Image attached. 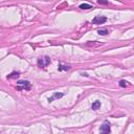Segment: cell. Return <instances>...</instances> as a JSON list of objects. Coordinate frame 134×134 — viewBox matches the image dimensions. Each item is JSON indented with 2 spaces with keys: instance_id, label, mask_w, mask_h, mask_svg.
Masks as SVG:
<instances>
[{
  "instance_id": "6da1fadb",
  "label": "cell",
  "mask_w": 134,
  "mask_h": 134,
  "mask_svg": "<svg viewBox=\"0 0 134 134\" xmlns=\"http://www.w3.org/2000/svg\"><path fill=\"white\" fill-rule=\"evenodd\" d=\"M31 88V84L28 81L25 80H21L17 82V90L21 91V90H30Z\"/></svg>"
},
{
  "instance_id": "7a4b0ae2",
  "label": "cell",
  "mask_w": 134,
  "mask_h": 134,
  "mask_svg": "<svg viewBox=\"0 0 134 134\" xmlns=\"http://www.w3.org/2000/svg\"><path fill=\"white\" fill-rule=\"evenodd\" d=\"M110 132H111L110 124L108 120H105L99 128V134H110Z\"/></svg>"
},
{
  "instance_id": "3957f363",
  "label": "cell",
  "mask_w": 134,
  "mask_h": 134,
  "mask_svg": "<svg viewBox=\"0 0 134 134\" xmlns=\"http://www.w3.org/2000/svg\"><path fill=\"white\" fill-rule=\"evenodd\" d=\"M49 63H50V58L47 57V55L44 57V58H40L38 60V66L39 67H42V68L46 67L47 65H49Z\"/></svg>"
},
{
  "instance_id": "277c9868",
  "label": "cell",
  "mask_w": 134,
  "mask_h": 134,
  "mask_svg": "<svg viewBox=\"0 0 134 134\" xmlns=\"http://www.w3.org/2000/svg\"><path fill=\"white\" fill-rule=\"evenodd\" d=\"M106 21H107L106 17H104V16H96V17L93 18L92 23L93 24H104Z\"/></svg>"
},
{
  "instance_id": "5b68a950",
  "label": "cell",
  "mask_w": 134,
  "mask_h": 134,
  "mask_svg": "<svg viewBox=\"0 0 134 134\" xmlns=\"http://www.w3.org/2000/svg\"><path fill=\"white\" fill-rule=\"evenodd\" d=\"M63 93H61V92H55V93H53L49 98H48V102L50 103V102H53L54 99H58V98H61V97H63Z\"/></svg>"
},
{
  "instance_id": "8992f818",
  "label": "cell",
  "mask_w": 134,
  "mask_h": 134,
  "mask_svg": "<svg viewBox=\"0 0 134 134\" xmlns=\"http://www.w3.org/2000/svg\"><path fill=\"white\" fill-rule=\"evenodd\" d=\"M69 69H70V65H65V64L60 63L59 66H58V70L59 71H67Z\"/></svg>"
},
{
  "instance_id": "52a82bcc",
  "label": "cell",
  "mask_w": 134,
  "mask_h": 134,
  "mask_svg": "<svg viewBox=\"0 0 134 134\" xmlns=\"http://www.w3.org/2000/svg\"><path fill=\"white\" fill-rule=\"evenodd\" d=\"M99 107H100V102H99V100H95V102L92 104L91 109H92V110H97V109H99Z\"/></svg>"
},
{
  "instance_id": "ba28073f",
  "label": "cell",
  "mask_w": 134,
  "mask_h": 134,
  "mask_svg": "<svg viewBox=\"0 0 134 134\" xmlns=\"http://www.w3.org/2000/svg\"><path fill=\"white\" fill-rule=\"evenodd\" d=\"M80 8H82V9H90V8H92V5L89 4V3H82L80 5Z\"/></svg>"
},
{
  "instance_id": "9c48e42d",
  "label": "cell",
  "mask_w": 134,
  "mask_h": 134,
  "mask_svg": "<svg viewBox=\"0 0 134 134\" xmlns=\"http://www.w3.org/2000/svg\"><path fill=\"white\" fill-rule=\"evenodd\" d=\"M19 76V72H12L9 75H7V79H16Z\"/></svg>"
},
{
  "instance_id": "30bf717a",
  "label": "cell",
  "mask_w": 134,
  "mask_h": 134,
  "mask_svg": "<svg viewBox=\"0 0 134 134\" xmlns=\"http://www.w3.org/2000/svg\"><path fill=\"white\" fill-rule=\"evenodd\" d=\"M119 86L122 87V88H125L126 86H128V82H126L125 80H121V81H119Z\"/></svg>"
},
{
  "instance_id": "8fae6325",
  "label": "cell",
  "mask_w": 134,
  "mask_h": 134,
  "mask_svg": "<svg viewBox=\"0 0 134 134\" xmlns=\"http://www.w3.org/2000/svg\"><path fill=\"white\" fill-rule=\"evenodd\" d=\"M97 32H98L99 35H103V36H104V35H107V34H108V30H107V29H99Z\"/></svg>"
},
{
  "instance_id": "7c38bea8",
  "label": "cell",
  "mask_w": 134,
  "mask_h": 134,
  "mask_svg": "<svg viewBox=\"0 0 134 134\" xmlns=\"http://www.w3.org/2000/svg\"><path fill=\"white\" fill-rule=\"evenodd\" d=\"M97 3H98V4H107L108 2H106V1H100V0H98V1H97Z\"/></svg>"
}]
</instances>
